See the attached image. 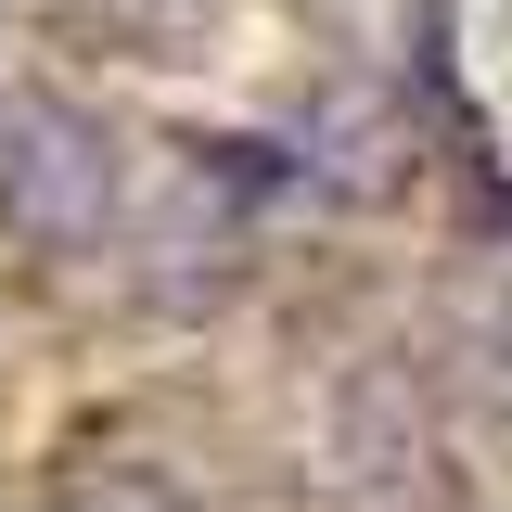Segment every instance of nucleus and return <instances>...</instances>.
I'll return each instance as SVG.
<instances>
[{"instance_id":"obj_1","label":"nucleus","mask_w":512,"mask_h":512,"mask_svg":"<svg viewBox=\"0 0 512 512\" xmlns=\"http://www.w3.org/2000/svg\"><path fill=\"white\" fill-rule=\"evenodd\" d=\"M474 397L384 346L333 384V500L346 512H474Z\"/></svg>"},{"instance_id":"obj_2","label":"nucleus","mask_w":512,"mask_h":512,"mask_svg":"<svg viewBox=\"0 0 512 512\" xmlns=\"http://www.w3.org/2000/svg\"><path fill=\"white\" fill-rule=\"evenodd\" d=\"M116 192H128V167H116L103 116H77L64 90H0V231L13 244H39V256L103 244Z\"/></svg>"},{"instance_id":"obj_5","label":"nucleus","mask_w":512,"mask_h":512,"mask_svg":"<svg viewBox=\"0 0 512 512\" xmlns=\"http://www.w3.org/2000/svg\"><path fill=\"white\" fill-rule=\"evenodd\" d=\"M39 512H192L167 461H64Z\"/></svg>"},{"instance_id":"obj_4","label":"nucleus","mask_w":512,"mask_h":512,"mask_svg":"<svg viewBox=\"0 0 512 512\" xmlns=\"http://www.w3.org/2000/svg\"><path fill=\"white\" fill-rule=\"evenodd\" d=\"M448 384L474 397L487 436H512V282H487V295L461 308V333H448Z\"/></svg>"},{"instance_id":"obj_3","label":"nucleus","mask_w":512,"mask_h":512,"mask_svg":"<svg viewBox=\"0 0 512 512\" xmlns=\"http://www.w3.org/2000/svg\"><path fill=\"white\" fill-rule=\"evenodd\" d=\"M308 167L333 192H359V205H372V192H397L410 180V128L384 116L372 90H346V103H333V116H320V141H308Z\"/></svg>"}]
</instances>
